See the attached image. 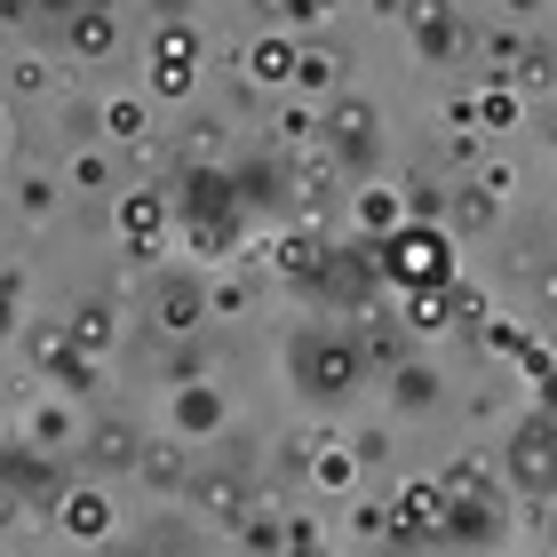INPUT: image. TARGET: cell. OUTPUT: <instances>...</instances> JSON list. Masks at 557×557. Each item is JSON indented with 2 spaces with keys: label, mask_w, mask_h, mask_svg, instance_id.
Instances as JSON below:
<instances>
[{
  "label": "cell",
  "mask_w": 557,
  "mask_h": 557,
  "mask_svg": "<svg viewBox=\"0 0 557 557\" xmlns=\"http://www.w3.org/2000/svg\"><path fill=\"white\" fill-rule=\"evenodd\" d=\"M383 256H391V271L407 278V287H446V271H454V247H446L438 232H430V223L398 232V239L383 247Z\"/></svg>",
  "instance_id": "1"
},
{
  "label": "cell",
  "mask_w": 557,
  "mask_h": 557,
  "mask_svg": "<svg viewBox=\"0 0 557 557\" xmlns=\"http://www.w3.org/2000/svg\"><path fill=\"white\" fill-rule=\"evenodd\" d=\"M454 518V502H446V486H407L398 494V510H391V534H438V525Z\"/></svg>",
  "instance_id": "2"
},
{
  "label": "cell",
  "mask_w": 557,
  "mask_h": 557,
  "mask_svg": "<svg viewBox=\"0 0 557 557\" xmlns=\"http://www.w3.org/2000/svg\"><path fill=\"white\" fill-rule=\"evenodd\" d=\"M414 40L430 48V57H454V48H462V24H454V9H446V0H414Z\"/></svg>",
  "instance_id": "3"
},
{
  "label": "cell",
  "mask_w": 557,
  "mask_h": 557,
  "mask_svg": "<svg viewBox=\"0 0 557 557\" xmlns=\"http://www.w3.org/2000/svg\"><path fill=\"white\" fill-rule=\"evenodd\" d=\"M247 81H256V88H287L295 81V48L287 40H256V48H247Z\"/></svg>",
  "instance_id": "4"
},
{
  "label": "cell",
  "mask_w": 557,
  "mask_h": 557,
  "mask_svg": "<svg viewBox=\"0 0 557 557\" xmlns=\"http://www.w3.org/2000/svg\"><path fill=\"white\" fill-rule=\"evenodd\" d=\"M518 470L534 478V486H549V478H557V422H525V454H518Z\"/></svg>",
  "instance_id": "5"
},
{
  "label": "cell",
  "mask_w": 557,
  "mask_h": 557,
  "mask_svg": "<svg viewBox=\"0 0 557 557\" xmlns=\"http://www.w3.org/2000/svg\"><path fill=\"white\" fill-rule=\"evenodd\" d=\"M64 525H72V534H81V542H96V534H112V502L96 494V486H81V494L64 502Z\"/></svg>",
  "instance_id": "6"
},
{
  "label": "cell",
  "mask_w": 557,
  "mask_h": 557,
  "mask_svg": "<svg viewBox=\"0 0 557 557\" xmlns=\"http://www.w3.org/2000/svg\"><path fill=\"white\" fill-rule=\"evenodd\" d=\"M96 120H104V136H112V144H144V136H151V104H136V96H120V104H104Z\"/></svg>",
  "instance_id": "7"
},
{
  "label": "cell",
  "mask_w": 557,
  "mask_h": 557,
  "mask_svg": "<svg viewBox=\"0 0 557 557\" xmlns=\"http://www.w3.org/2000/svg\"><path fill=\"white\" fill-rule=\"evenodd\" d=\"M295 81L311 88V96L343 88V57H335V48H302V57H295Z\"/></svg>",
  "instance_id": "8"
},
{
  "label": "cell",
  "mask_w": 557,
  "mask_h": 557,
  "mask_svg": "<svg viewBox=\"0 0 557 557\" xmlns=\"http://www.w3.org/2000/svg\"><path fill=\"white\" fill-rule=\"evenodd\" d=\"M367 128H374L367 104H335V112L319 120V136H335V144H367Z\"/></svg>",
  "instance_id": "9"
},
{
  "label": "cell",
  "mask_w": 557,
  "mask_h": 557,
  "mask_svg": "<svg viewBox=\"0 0 557 557\" xmlns=\"http://www.w3.org/2000/svg\"><path fill=\"white\" fill-rule=\"evenodd\" d=\"M136 454H144V438H136V430L128 422H104V430H96V462H136Z\"/></svg>",
  "instance_id": "10"
},
{
  "label": "cell",
  "mask_w": 557,
  "mask_h": 557,
  "mask_svg": "<svg viewBox=\"0 0 557 557\" xmlns=\"http://www.w3.org/2000/svg\"><path fill=\"white\" fill-rule=\"evenodd\" d=\"M64 335H72V350H104V343H112V311H104V302H88Z\"/></svg>",
  "instance_id": "11"
},
{
  "label": "cell",
  "mask_w": 557,
  "mask_h": 557,
  "mask_svg": "<svg viewBox=\"0 0 557 557\" xmlns=\"http://www.w3.org/2000/svg\"><path fill=\"white\" fill-rule=\"evenodd\" d=\"M199 311H208V302H199V287H184V278H175V287L160 295V326H175V335H184Z\"/></svg>",
  "instance_id": "12"
},
{
  "label": "cell",
  "mask_w": 557,
  "mask_h": 557,
  "mask_svg": "<svg viewBox=\"0 0 557 557\" xmlns=\"http://www.w3.org/2000/svg\"><path fill=\"white\" fill-rule=\"evenodd\" d=\"M191 81H199V57H160V72H151L160 96H191Z\"/></svg>",
  "instance_id": "13"
},
{
  "label": "cell",
  "mask_w": 557,
  "mask_h": 557,
  "mask_svg": "<svg viewBox=\"0 0 557 557\" xmlns=\"http://www.w3.org/2000/svg\"><path fill=\"white\" fill-rule=\"evenodd\" d=\"M136 462H144L151 486H184V454H175V446H144Z\"/></svg>",
  "instance_id": "14"
},
{
  "label": "cell",
  "mask_w": 557,
  "mask_h": 557,
  "mask_svg": "<svg viewBox=\"0 0 557 557\" xmlns=\"http://www.w3.org/2000/svg\"><path fill=\"white\" fill-rule=\"evenodd\" d=\"M120 223L136 232V256H151V232H160V199H128V208H120Z\"/></svg>",
  "instance_id": "15"
},
{
  "label": "cell",
  "mask_w": 557,
  "mask_h": 557,
  "mask_svg": "<svg viewBox=\"0 0 557 557\" xmlns=\"http://www.w3.org/2000/svg\"><path fill=\"white\" fill-rule=\"evenodd\" d=\"M72 48L81 57H112V16H81L72 24Z\"/></svg>",
  "instance_id": "16"
},
{
  "label": "cell",
  "mask_w": 557,
  "mask_h": 557,
  "mask_svg": "<svg viewBox=\"0 0 557 557\" xmlns=\"http://www.w3.org/2000/svg\"><path fill=\"white\" fill-rule=\"evenodd\" d=\"M478 120H486V128H518V96L510 88H486V96H478Z\"/></svg>",
  "instance_id": "17"
},
{
  "label": "cell",
  "mask_w": 557,
  "mask_h": 557,
  "mask_svg": "<svg viewBox=\"0 0 557 557\" xmlns=\"http://www.w3.org/2000/svg\"><path fill=\"white\" fill-rule=\"evenodd\" d=\"M359 215H367V232H391V223H398V199H391V191H367Z\"/></svg>",
  "instance_id": "18"
},
{
  "label": "cell",
  "mask_w": 557,
  "mask_h": 557,
  "mask_svg": "<svg viewBox=\"0 0 557 557\" xmlns=\"http://www.w3.org/2000/svg\"><path fill=\"white\" fill-rule=\"evenodd\" d=\"M199 502H208L215 518H239V510H247V502H239V486H223V478H208V486H199Z\"/></svg>",
  "instance_id": "19"
},
{
  "label": "cell",
  "mask_w": 557,
  "mask_h": 557,
  "mask_svg": "<svg viewBox=\"0 0 557 557\" xmlns=\"http://www.w3.org/2000/svg\"><path fill=\"white\" fill-rule=\"evenodd\" d=\"M518 57H525V40H510V33L486 40V64H494V72H518Z\"/></svg>",
  "instance_id": "20"
},
{
  "label": "cell",
  "mask_w": 557,
  "mask_h": 557,
  "mask_svg": "<svg viewBox=\"0 0 557 557\" xmlns=\"http://www.w3.org/2000/svg\"><path fill=\"white\" fill-rule=\"evenodd\" d=\"M350 462H391V438L383 430H359V438H350Z\"/></svg>",
  "instance_id": "21"
},
{
  "label": "cell",
  "mask_w": 557,
  "mask_h": 557,
  "mask_svg": "<svg viewBox=\"0 0 557 557\" xmlns=\"http://www.w3.org/2000/svg\"><path fill=\"white\" fill-rule=\"evenodd\" d=\"M16 88L40 96V88H48V57H24V64H16Z\"/></svg>",
  "instance_id": "22"
},
{
  "label": "cell",
  "mask_w": 557,
  "mask_h": 557,
  "mask_svg": "<svg viewBox=\"0 0 557 557\" xmlns=\"http://www.w3.org/2000/svg\"><path fill=\"white\" fill-rule=\"evenodd\" d=\"M319 486H350V454H319Z\"/></svg>",
  "instance_id": "23"
},
{
  "label": "cell",
  "mask_w": 557,
  "mask_h": 557,
  "mask_svg": "<svg viewBox=\"0 0 557 557\" xmlns=\"http://www.w3.org/2000/svg\"><path fill=\"white\" fill-rule=\"evenodd\" d=\"M175 414H184V422H215V398L208 391H184V407H175Z\"/></svg>",
  "instance_id": "24"
},
{
  "label": "cell",
  "mask_w": 557,
  "mask_h": 557,
  "mask_svg": "<svg viewBox=\"0 0 557 557\" xmlns=\"http://www.w3.org/2000/svg\"><path fill=\"white\" fill-rule=\"evenodd\" d=\"M72 184L96 191V184H104V160H96V151H81V160H72Z\"/></svg>",
  "instance_id": "25"
},
{
  "label": "cell",
  "mask_w": 557,
  "mask_h": 557,
  "mask_svg": "<svg viewBox=\"0 0 557 557\" xmlns=\"http://www.w3.org/2000/svg\"><path fill=\"white\" fill-rule=\"evenodd\" d=\"M326 9H335V0H295V16H326Z\"/></svg>",
  "instance_id": "26"
},
{
  "label": "cell",
  "mask_w": 557,
  "mask_h": 557,
  "mask_svg": "<svg viewBox=\"0 0 557 557\" xmlns=\"http://www.w3.org/2000/svg\"><path fill=\"white\" fill-rule=\"evenodd\" d=\"M263 16H295V0H263Z\"/></svg>",
  "instance_id": "27"
},
{
  "label": "cell",
  "mask_w": 557,
  "mask_h": 557,
  "mask_svg": "<svg viewBox=\"0 0 557 557\" xmlns=\"http://www.w3.org/2000/svg\"><path fill=\"white\" fill-rule=\"evenodd\" d=\"M518 9H534V0H518Z\"/></svg>",
  "instance_id": "28"
}]
</instances>
